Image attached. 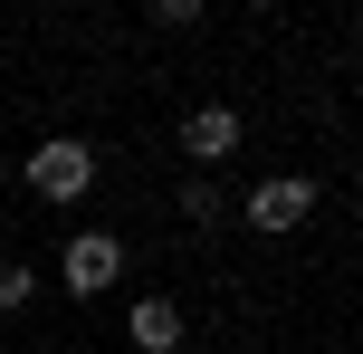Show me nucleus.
<instances>
[{"label": "nucleus", "mask_w": 363, "mask_h": 354, "mask_svg": "<svg viewBox=\"0 0 363 354\" xmlns=\"http://www.w3.org/2000/svg\"><path fill=\"white\" fill-rule=\"evenodd\" d=\"M201 10H211V0H153V19H163V29H191Z\"/></svg>", "instance_id": "7"}, {"label": "nucleus", "mask_w": 363, "mask_h": 354, "mask_svg": "<svg viewBox=\"0 0 363 354\" xmlns=\"http://www.w3.org/2000/svg\"><path fill=\"white\" fill-rule=\"evenodd\" d=\"M10 306H29V268H19V259H0V316H10Z\"/></svg>", "instance_id": "6"}, {"label": "nucleus", "mask_w": 363, "mask_h": 354, "mask_svg": "<svg viewBox=\"0 0 363 354\" xmlns=\"http://www.w3.org/2000/svg\"><path fill=\"white\" fill-rule=\"evenodd\" d=\"M125 336L144 345V354H172V345H182V306H172V297H134Z\"/></svg>", "instance_id": "5"}, {"label": "nucleus", "mask_w": 363, "mask_h": 354, "mask_svg": "<svg viewBox=\"0 0 363 354\" xmlns=\"http://www.w3.org/2000/svg\"><path fill=\"white\" fill-rule=\"evenodd\" d=\"M249 10H268V0H249Z\"/></svg>", "instance_id": "8"}, {"label": "nucleus", "mask_w": 363, "mask_h": 354, "mask_svg": "<svg viewBox=\"0 0 363 354\" xmlns=\"http://www.w3.org/2000/svg\"><path fill=\"white\" fill-rule=\"evenodd\" d=\"M182 153H191V163H220V153H239V115H230V106H201L191 125H182Z\"/></svg>", "instance_id": "4"}, {"label": "nucleus", "mask_w": 363, "mask_h": 354, "mask_svg": "<svg viewBox=\"0 0 363 354\" xmlns=\"http://www.w3.org/2000/svg\"><path fill=\"white\" fill-rule=\"evenodd\" d=\"M306 211H315V182H306V172H277V182L249 192V221H258V230H296Z\"/></svg>", "instance_id": "3"}, {"label": "nucleus", "mask_w": 363, "mask_h": 354, "mask_svg": "<svg viewBox=\"0 0 363 354\" xmlns=\"http://www.w3.org/2000/svg\"><path fill=\"white\" fill-rule=\"evenodd\" d=\"M29 192H38V201H77V192H96V153H86V144H38V153H29Z\"/></svg>", "instance_id": "2"}, {"label": "nucleus", "mask_w": 363, "mask_h": 354, "mask_svg": "<svg viewBox=\"0 0 363 354\" xmlns=\"http://www.w3.org/2000/svg\"><path fill=\"white\" fill-rule=\"evenodd\" d=\"M57 278H67L77 297H96V287H115V278H125V240H115V230H77V240L57 249Z\"/></svg>", "instance_id": "1"}]
</instances>
